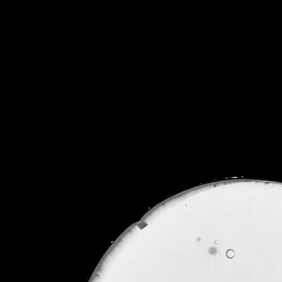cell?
<instances>
[{
	"mask_svg": "<svg viewBox=\"0 0 282 282\" xmlns=\"http://www.w3.org/2000/svg\"><path fill=\"white\" fill-rule=\"evenodd\" d=\"M226 255H227V256L229 259H233V257H234V255H235V252H234L233 250L230 249V250H228V251L227 252Z\"/></svg>",
	"mask_w": 282,
	"mask_h": 282,
	"instance_id": "6da1fadb",
	"label": "cell"
}]
</instances>
